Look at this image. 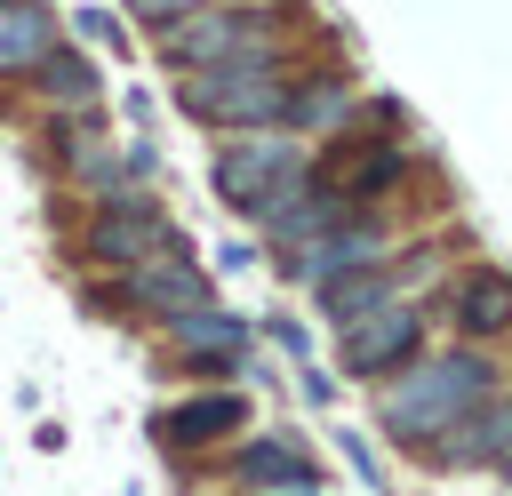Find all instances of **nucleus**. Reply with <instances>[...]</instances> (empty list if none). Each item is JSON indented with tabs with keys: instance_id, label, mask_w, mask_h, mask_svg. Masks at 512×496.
<instances>
[{
	"instance_id": "423d86ee",
	"label": "nucleus",
	"mask_w": 512,
	"mask_h": 496,
	"mask_svg": "<svg viewBox=\"0 0 512 496\" xmlns=\"http://www.w3.org/2000/svg\"><path fill=\"white\" fill-rule=\"evenodd\" d=\"M400 176H408V152H400L392 136H344V144H328V152H320V176H312V184H320V192H336L344 208H368V200H376V192H392Z\"/></svg>"
},
{
	"instance_id": "ddd939ff",
	"label": "nucleus",
	"mask_w": 512,
	"mask_h": 496,
	"mask_svg": "<svg viewBox=\"0 0 512 496\" xmlns=\"http://www.w3.org/2000/svg\"><path fill=\"white\" fill-rule=\"evenodd\" d=\"M168 336H176V352H184V360H192V352H200V360H232V352L248 344V328H240L232 312H208V304H200V312H176V320H168Z\"/></svg>"
},
{
	"instance_id": "f03ea898",
	"label": "nucleus",
	"mask_w": 512,
	"mask_h": 496,
	"mask_svg": "<svg viewBox=\"0 0 512 496\" xmlns=\"http://www.w3.org/2000/svg\"><path fill=\"white\" fill-rule=\"evenodd\" d=\"M288 56H240V64H208V72H176V104L184 120L200 128H224V136H248V128H280L288 112Z\"/></svg>"
},
{
	"instance_id": "0eeeda50",
	"label": "nucleus",
	"mask_w": 512,
	"mask_h": 496,
	"mask_svg": "<svg viewBox=\"0 0 512 496\" xmlns=\"http://www.w3.org/2000/svg\"><path fill=\"white\" fill-rule=\"evenodd\" d=\"M416 336H424L416 296H392V304H376V312L344 320V368H352V376H384V368L416 360Z\"/></svg>"
},
{
	"instance_id": "4468645a",
	"label": "nucleus",
	"mask_w": 512,
	"mask_h": 496,
	"mask_svg": "<svg viewBox=\"0 0 512 496\" xmlns=\"http://www.w3.org/2000/svg\"><path fill=\"white\" fill-rule=\"evenodd\" d=\"M48 48H56V24H48L40 8L8 0V8H0V72H32Z\"/></svg>"
},
{
	"instance_id": "f8f14e48",
	"label": "nucleus",
	"mask_w": 512,
	"mask_h": 496,
	"mask_svg": "<svg viewBox=\"0 0 512 496\" xmlns=\"http://www.w3.org/2000/svg\"><path fill=\"white\" fill-rule=\"evenodd\" d=\"M232 464H240V488H304V480H320L296 440H248Z\"/></svg>"
},
{
	"instance_id": "20e7f679",
	"label": "nucleus",
	"mask_w": 512,
	"mask_h": 496,
	"mask_svg": "<svg viewBox=\"0 0 512 496\" xmlns=\"http://www.w3.org/2000/svg\"><path fill=\"white\" fill-rule=\"evenodd\" d=\"M312 176V152L296 144V136H280V128H248V136H232L224 152H216V192L240 208V216H264L280 192H296Z\"/></svg>"
},
{
	"instance_id": "f257e3e1",
	"label": "nucleus",
	"mask_w": 512,
	"mask_h": 496,
	"mask_svg": "<svg viewBox=\"0 0 512 496\" xmlns=\"http://www.w3.org/2000/svg\"><path fill=\"white\" fill-rule=\"evenodd\" d=\"M488 400H496V368L480 352H432V360H400L392 376H376V416L408 448H432L448 424H464Z\"/></svg>"
},
{
	"instance_id": "9b49d317",
	"label": "nucleus",
	"mask_w": 512,
	"mask_h": 496,
	"mask_svg": "<svg viewBox=\"0 0 512 496\" xmlns=\"http://www.w3.org/2000/svg\"><path fill=\"white\" fill-rule=\"evenodd\" d=\"M448 328L488 344V336H512V272H464L448 288Z\"/></svg>"
},
{
	"instance_id": "f3484780",
	"label": "nucleus",
	"mask_w": 512,
	"mask_h": 496,
	"mask_svg": "<svg viewBox=\"0 0 512 496\" xmlns=\"http://www.w3.org/2000/svg\"><path fill=\"white\" fill-rule=\"evenodd\" d=\"M32 80H40L48 104H88V96H96V72H88L80 56H64V48H48V56L32 64Z\"/></svg>"
},
{
	"instance_id": "39448f33",
	"label": "nucleus",
	"mask_w": 512,
	"mask_h": 496,
	"mask_svg": "<svg viewBox=\"0 0 512 496\" xmlns=\"http://www.w3.org/2000/svg\"><path fill=\"white\" fill-rule=\"evenodd\" d=\"M120 280H128V304H136L144 320H176V312H200V304H208V272H200V256H192L184 240L136 256Z\"/></svg>"
},
{
	"instance_id": "7ed1b4c3",
	"label": "nucleus",
	"mask_w": 512,
	"mask_h": 496,
	"mask_svg": "<svg viewBox=\"0 0 512 496\" xmlns=\"http://www.w3.org/2000/svg\"><path fill=\"white\" fill-rule=\"evenodd\" d=\"M240 56H288V16L280 8H192L184 24L160 32L168 72H208V64H240Z\"/></svg>"
},
{
	"instance_id": "9d476101",
	"label": "nucleus",
	"mask_w": 512,
	"mask_h": 496,
	"mask_svg": "<svg viewBox=\"0 0 512 496\" xmlns=\"http://www.w3.org/2000/svg\"><path fill=\"white\" fill-rule=\"evenodd\" d=\"M352 216H360V208H344L336 192H320V184L304 176V184H296V192H280L256 224H264V232H272V248L288 256V248H304V240H320V232H336V224H352Z\"/></svg>"
},
{
	"instance_id": "6e6552de",
	"label": "nucleus",
	"mask_w": 512,
	"mask_h": 496,
	"mask_svg": "<svg viewBox=\"0 0 512 496\" xmlns=\"http://www.w3.org/2000/svg\"><path fill=\"white\" fill-rule=\"evenodd\" d=\"M168 240H176V224H168L152 200H104V208L88 216V256L112 264V272H128L136 256H152V248H168Z\"/></svg>"
},
{
	"instance_id": "dca6fc26",
	"label": "nucleus",
	"mask_w": 512,
	"mask_h": 496,
	"mask_svg": "<svg viewBox=\"0 0 512 496\" xmlns=\"http://www.w3.org/2000/svg\"><path fill=\"white\" fill-rule=\"evenodd\" d=\"M232 424H240V400H232V392H200V400H184V408L168 416V440H192V448H200V440H216V432H232Z\"/></svg>"
},
{
	"instance_id": "2eb2a0df",
	"label": "nucleus",
	"mask_w": 512,
	"mask_h": 496,
	"mask_svg": "<svg viewBox=\"0 0 512 496\" xmlns=\"http://www.w3.org/2000/svg\"><path fill=\"white\" fill-rule=\"evenodd\" d=\"M280 120H296V128H344L352 120V88L344 80H296Z\"/></svg>"
},
{
	"instance_id": "6ab92c4d",
	"label": "nucleus",
	"mask_w": 512,
	"mask_h": 496,
	"mask_svg": "<svg viewBox=\"0 0 512 496\" xmlns=\"http://www.w3.org/2000/svg\"><path fill=\"white\" fill-rule=\"evenodd\" d=\"M240 496H320V480H304V488H240Z\"/></svg>"
},
{
	"instance_id": "a211bd4d",
	"label": "nucleus",
	"mask_w": 512,
	"mask_h": 496,
	"mask_svg": "<svg viewBox=\"0 0 512 496\" xmlns=\"http://www.w3.org/2000/svg\"><path fill=\"white\" fill-rule=\"evenodd\" d=\"M120 8H128L136 24H160V32H168V24H184V16L208 8V0H120Z\"/></svg>"
},
{
	"instance_id": "1a4fd4ad",
	"label": "nucleus",
	"mask_w": 512,
	"mask_h": 496,
	"mask_svg": "<svg viewBox=\"0 0 512 496\" xmlns=\"http://www.w3.org/2000/svg\"><path fill=\"white\" fill-rule=\"evenodd\" d=\"M384 256H392V240H384L368 216H352V224H336V232H320V240L288 248V280H304V288H328V280H344V272H368V264H384Z\"/></svg>"
}]
</instances>
